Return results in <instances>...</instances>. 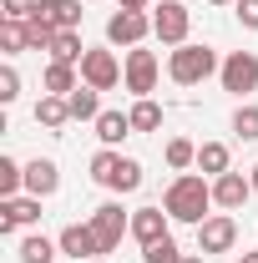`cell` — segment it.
Segmentation results:
<instances>
[{
	"label": "cell",
	"instance_id": "4316f807",
	"mask_svg": "<svg viewBox=\"0 0 258 263\" xmlns=\"http://www.w3.org/2000/svg\"><path fill=\"white\" fill-rule=\"evenodd\" d=\"M142 263H182V248H177L172 233H167V238H157V243L142 248Z\"/></svg>",
	"mask_w": 258,
	"mask_h": 263
},
{
	"label": "cell",
	"instance_id": "8d00e7d4",
	"mask_svg": "<svg viewBox=\"0 0 258 263\" xmlns=\"http://www.w3.org/2000/svg\"><path fill=\"white\" fill-rule=\"evenodd\" d=\"M213 5H238V0H213Z\"/></svg>",
	"mask_w": 258,
	"mask_h": 263
},
{
	"label": "cell",
	"instance_id": "ba28073f",
	"mask_svg": "<svg viewBox=\"0 0 258 263\" xmlns=\"http://www.w3.org/2000/svg\"><path fill=\"white\" fill-rule=\"evenodd\" d=\"M233 243H238V223L228 213H213L197 223V253H228Z\"/></svg>",
	"mask_w": 258,
	"mask_h": 263
},
{
	"label": "cell",
	"instance_id": "7a4b0ae2",
	"mask_svg": "<svg viewBox=\"0 0 258 263\" xmlns=\"http://www.w3.org/2000/svg\"><path fill=\"white\" fill-rule=\"evenodd\" d=\"M213 71H223L218 66V51L213 46H172V56H167V76L177 81V86H197V81H208Z\"/></svg>",
	"mask_w": 258,
	"mask_h": 263
},
{
	"label": "cell",
	"instance_id": "8992f818",
	"mask_svg": "<svg viewBox=\"0 0 258 263\" xmlns=\"http://www.w3.org/2000/svg\"><path fill=\"white\" fill-rule=\"evenodd\" d=\"M218 81H223V91H233V97H248L258 86V56L253 51H233L223 61V71H218Z\"/></svg>",
	"mask_w": 258,
	"mask_h": 263
},
{
	"label": "cell",
	"instance_id": "277c9868",
	"mask_svg": "<svg viewBox=\"0 0 258 263\" xmlns=\"http://www.w3.org/2000/svg\"><path fill=\"white\" fill-rule=\"evenodd\" d=\"M188 31H193V15L182 0H162L157 15H152V35L162 46H188Z\"/></svg>",
	"mask_w": 258,
	"mask_h": 263
},
{
	"label": "cell",
	"instance_id": "8fae6325",
	"mask_svg": "<svg viewBox=\"0 0 258 263\" xmlns=\"http://www.w3.org/2000/svg\"><path fill=\"white\" fill-rule=\"evenodd\" d=\"M56 243H61V253H66V258H86V263H91V258H101V248H97V233H91V223H66Z\"/></svg>",
	"mask_w": 258,
	"mask_h": 263
},
{
	"label": "cell",
	"instance_id": "cb8c5ba5",
	"mask_svg": "<svg viewBox=\"0 0 258 263\" xmlns=\"http://www.w3.org/2000/svg\"><path fill=\"white\" fill-rule=\"evenodd\" d=\"M127 117H132V132H157L162 127V106L152 97H137V106H132Z\"/></svg>",
	"mask_w": 258,
	"mask_h": 263
},
{
	"label": "cell",
	"instance_id": "83f0119b",
	"mask_svg": "<svg viewBox=\"0 0 258 263\" xmlns=\"http://www.w3.org/2000/svg\"><path fill=\"white\" fill-rule=\"evenodd\" d=\"M233 132H238L243 142H258V106H238V111H233Z\"/></svg>",
	"mask_w": 258,
	"mask_h": 263
},
{
	"label": "cell",
	"instance_id": "d6a6232c",
	"mask_svg": "<svg viewBox=\"0 0 258 263\" xmlns=\"http://www.w3.org/2000/svg\"><path fill=\"white\" fill-rule=\"evenodd\" d=\"M122 10H147V0H122Z\"/></svg>",
	"mask_w": 258,
	"mask_h": 263
},
{
	"label": "cell",
	"instance_id": "7402d4cb",
	"mask_svg": "<svg viewBox=\"0 0 258 263\" xmlns=\"http://www.w3.org/2000/svg\"><path fill=\"white\" fill-rule=\"evenodd\" d=\"M56 253H61V243H51L46 233L21 238V263H56Z\"/></svg>",
	"mask_w": 258,
	"mask_h": 263
},
{
	"label": "cell",
	"instance_id": "4fadbf2b",
	"mask_svg": "<svg viewBox=\"0 0 258 263\" xmlns=\"http://www.w3.org/2000/svg\"><path fill=\"white\" fill-rule=\"evenodd\" d=\"M35 15H41L51 31H81V0H41Z\"/></svg>",
	"mask_w": 258,
	"mask_h": 263
},
{
	"label": "cell",
	"instance_id": "1f68e13d",
	"mask_svg": "<svg viewBox=\"0 0 258 263\" xmlns=\"http://www.w3.org/2000/svg\"><path fill=\"white\" fill-rule=\"evenodd\" d=\"M233 10H238V21H243L248 31H258V0H238Z\"/></svg>",
	"mask_w": 258,
	"mask_h": 263
},
{
	"label": "cell",
	"instance_id": "4dcf8cb0",
	"mask_svg": "<svg viewBox=\"0 0 258 263\" xmlns=\"http://www.w3.org/2000/svg\"><path fill=\"white\" fill-rule=\"evenodd\" d=\"M35 5H41V0H5L0 21H31V15H35Z\"/></svg>",
	"mask_w": 258,
	"mask_h": 263
},
{
	"label": "cell",
	"instance_id": "603a6c76",
	"mask_svg": "<svg viewBox=\"0 0 258 263\" xmlns=\"http://www.w3.org/2000/svg\"><path fill=\"white\" fill-rule=\"evenodd\" d=\"M86 46H81V31H56L51 41V61H66V66H81Z\"/></svg>",
	"mask_w": 258,
	"mask_h": 263
},
{
	"label": "cell",
	"instance_id": "d4e9b609",
	"mask_svg": "<svg viewBox=\"0 0 258 263\" xmlns=\"http://www.w3.org/2000/svg\"><path fill=\"white\" fill-rule=\"evenodd\" d=\"M0 51H5V56H21V51H31L26 21H0Z\"/></svg>",
	"mask_w": 258,
	"mask_h": 263
},
{
	"label": "cell",
	"instance_id": "9c48e42d",
	"mask_svg": "<svg viewBox=\"0 0 258 263\" xmlns=\"http://www.w3.org/2000/svg\"><path fill=\"white\" fill-rule=\"evenodd\" d=\"M81 81L97 86V91H112V86L122 81V61H117L112 51H86V56H81Z\"/></svg>",
	"mask_w": 258,
	"mask_h": 263
},
{
	"label": "cell",
	"instance_id": "5bb4252c",
	"mask_svg": "<svg viewBox=\"0 0 258 263\" xmlns=\"http://www.w3.org/2000/svg\"><path fill=\"white\" fill-rule=\"evenodd\" d=\"M167 223H172V218H167V208H137V213H132V238L147 248V243L167 238Z\"/></svg>",
	"mask_w": 258,
	"mask_h": 263
},
{
	"label": "cell",
	"instance_id": "44dd1931",
	"mask_svg": "<svg viewBox=\"0 0 258 263\" xmlns=\"http://www.w3.org/2000/svg\"><path fill=\"white\" fill-rule=\"evenodd\" d=\"M35 122L51 132H61L66 122H71V106H66V97H41L35 101Z\"/></svg>",
	"mask_w": 258,
	"mask_h": 263
},
{
	"label": "cell",
	"instance_id": "9a60e30c",
	"mask_svg": "<svg viewBox=\"0 0 258 263\" xmlns=\"http://www.w3.org/2000/svg\"><path fill=\"white\" fill-rule=\"evenodd\" d=\"M56 187H61V172H56V162H51V157L26 162V193H31V197H51Z\"/></svg>",
	"mask_w": 258,
	"mask_h": 263
},
{
	"label": "cell",
	"instance_id": "f546056e",
	"mask_svg": "<svg viewBox=\"0 0 258 263\" xmlns=\"http://www.w3.org/2000/svg\"><path fill=\"white\" fill-rule=\"evenodd\" d=\"M15 97H21V71L15 66H0V106H10Z\"/></svg>",
	"mask_w": 258,
	"mask_h": 263
},
{
	"label": "cell",
	"instance_id": "3957f363",
	"mask_svg": "<svg viewBox=\"0 0 258 263\" xmlns=\"http://www.w3.org/2000/svg\"><path fill=\"white\" fill-rule=\"evenodd\" d=\"M91 233H97V248L101 258L122 248V233H132V213H122V202H101L91 213Z\"/></svg>",
	"mask_w": 258,
	"mask_h": 263
},
{
	"label": "cell",
	"instance_id": "30bf717a",
	"mask_svg": "<svg viewBox=\"0 0 258 263\" xmlns=\"http://www.w3.org/2000/svg\"><path fill=\"white\" fill-rule=\"evenodd\" d=\"M26 223H41V197H0V233H15Z\"/></svg>",
	"mask_w": 258,
	"mask_h": 263
},
{
	"label": "cell",
	"instance_id": "ac0fdd59",
	"mask_svg": "<svg viewBox=\"0 0 258 263\" xmlns=\"http://www.w3.org/2000/svg\"><path fill=\"white\" fill-rule=\"evenodd\" d=\"M122 152L117 147H101L97 157H91V182H101V187H117V172H122Z\"/></svg>",
	"mask_w": 258,
	"mask_h": 263
},
{
	"label": "cell",
	"instance_id": "74e56055",
	"mask_svg": "<svg viewBox=\"0 0 258 263\" xmlns=\"http://www.w3.org/2000/svg\"><path fill=\"white\" fill-rule=\"evenodd\" d=\"M91 263H106V258H91Z\"/></svg>",
	"mask_w": 258,
	"mask_h": 263
},
{
	"label": "cell",
	"instance_id": "e575fe53",
	"mask_svg": "<svg viewBox=\"0 0 258 263\" xmlns=\"http://www.w3.org/2000/svg\"><path fill=\"white\" fill-rule=\"evenodd\" d=\"M248 182H253V193H258V162H253V167H248Z\"/></svg>",
	"mask_w": 258,
	"mask_h": 263
},
{
	"label": "cell",
	"instance_id": "d590c367",
	"mask_svg": "<svg viewBox=\"0 0 258 263\" xmlns=\"http://www.w3.org/2000/svg\"><path fill=\"white\" fill-rule=\"evenodd\" d=\"M238 263H258V253H243V258H238Z\"/></svg>",
	"mask_w": 258,
	"mask_h": 263
},
{
	"label": "cell",
	"instance_id": "484cf974",
	"mask_svg": "<svg viewBox=\"0 0 258 263\" xmlns=\"http://www.w3.org/2000/svg\"><path fill=\"white\" fill-rule=\"evenodd\" d=\"M167 167H177V172L197 167V147L188 142V137H172V142H167Z\"/></svg>",
	"mask_w": 258,
	"mask_h": 263
},
{
	"label": "cell",
	"instance_id": "2e32d148",
	"mask_svg": "<svg viewBox=\"0 0 258 263\" xmlns=\"http://www.w3.org/2000/svg\"><path fill=\"white\" fill-rule=\"evenodd\" d=\"M41 86H46V97H71L81 81H76V66H66V61H51L46 66V76H41Z\"/></svg>",
	"mask_w": 258,
	"mask_h": 263
},
{
	"label": "cell",
	"instance_id": "7c38bea8",
	"mask_svg": "<svg viewBox=\"0 0 258 263\" xmlns=\"http://www.w3.org/2000/svg\"><path fill=\"white\" fill-rule=\"evenodd\" d=\"M253 197V182L243 177V172H223V177H213V202L223 208V213H233V208H243Z\"/></svg>",
	"mask_w": 258,
	"mask_h": 263
},
{
	"label": "cell",
	"instance_id": "52a82bcc",
	"mask_svg": "<svg viewBox=\"0 0 258 263\" xmlns=\"http://www.w3.org/2000/svg\"><path fill=\"white\" fill-rule=\"evenodd\" d=\"M147 35H152V15L147 10H117L106 21V41L112 46H142Z\"/></svg>",
	"mask_w": 258,
	"mask_h": 263
},
{
	"label": "cell",
	"instance_id": "6da1fadb",
	"mask_svg": "<svg viewBox=\"0 0 258 263\" xmlns=\"http://www.w3.org/2000/svg\"><path fill=\"white\" fill-rule=\"evenodd\" d=\"M162 208H167V218L172 223H202V218H213L208 208H213V182L202 177V172H177L172 177V187L162 197Z\"/></svg>",
	"mask_w": 258,
	"mask_h": 263
},
{
	"label": "cell",
	"instance_id": "836d02e7",
	"mask_svg": "<svg viewBox=\"0 0 258 263\" xmlns=\"http://www.w3.org/2000/svg\"><path fill=\"white\" fill-rule=\"evenodd\" d=\"M182 263H208V253H182Z\"/></svg>",
	"mask_w": 258,
	"mask_h": 263
},
{
	"label": "cell",
	"instance_id": "f1b7e54d",
	"mask_svg": "<svg viewBox=\"0 0 258 263\" xmlns=\"http://www.w3.org/2000/svg\"><path fill=\"white\" fill-rule=\"evenodd\" d=\"M137 187H142V162H137V157H127V162H122V172H117V187H112V193H137Z\"/></svg>",
	"mask_w": 258,
	"mask_h": 263
},
{
	"label": "cell",
	"instance_id": "d6986e66",
	"mask_svg": "<svg viewBox=\"0 0 258 263\" xmlns=\"http://www.w3.org/2000/svg\"><path fill=\"white\" fill-rule=\"evenodd\" d=\"M132 132V117L127 111H101L97 117V137H101V147H122V137Z\"/></svg>",
	"mask_w": 258,
	"mask_h": 263
},
{
	"label": "cell",
	"instance_id": "5b68a950",
	"mask_svg": "<svg viewBox=\"0 0 258 263\" xmlns=\"http://www.w3.org/2000/svg\"><path fill=\"white\" fill-rule=\"evenodd\" d=\"M122 81H127L132 97H152V91H157V56L142 51V46H132L127 66H122Z\"/></svg>",
	"mask_w": 258,
	"mask_h": 263
},
{
	"label": "cell",
	"instance_id": "ffe728a7",
	"mask_svg": "<svg viewBox=\"0 0 258 263\" xmlns=\"http://www.w3.org/2000/svg\"><path fill=\"white\" fill-rule=\"evenodd\" d=\"M66 106H71V122H97V117H101V106H97V86H86V81H81V86L66 97Z\"/></svg>",
	"mask_w": 258,
	"mask_h": 263
},
{
	"label": "cell",
	"instance_id": "e0dca14e",
	"mask_svg": "<svg viewBox=\"0 0 258 263\" xmlns=\"http://www.w3.org/2000/svg\"><path fill=\"white\" fill-rule=\"evenodd\" d=\"M197 172H202V177H223V172H233V157H228L223 142H202V147H197Z\"/></svg>",
	"mask_w": 258,
	"mask_h": 263
}]
</instances>
